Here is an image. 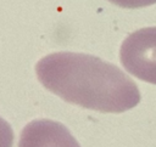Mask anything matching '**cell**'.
<instances>
[{"label":"cell","mask_w":156,"mask_h":147,"mask_svg":"<svg viewBox=\"0 0 156 147\" xmlns=\"http://www.w3.org/2000/svg\"><path fill=\"white\" fill-rule=\"evenodd\" d=\"M38 80L66 102L104 113H121L140 102L136 84L117 66L87 53H50L35 66Z\"/></svg>","instance_id":"obj_1"},{"label":"cell","mask_w":156,"mask_h":147,"mask_svg":"<svg viewBox=\"0 0 156 147\" xmlns=\"http://www.w3.org/2000/svg\"><path fill=\"white\" fill-rule=\"evenodd\" d=\"M13 131L11 125L0 117V147H12Z\"/></svg>","instance_id":"obj_4"},{"label":"cell","mask_w":156,"mask_h":147,"mask_svg":"<svg viewBox=\"0 0 156 147\" xmlns=\"http://www.w3.org/2000/svg\"><path fill=\"white\" fill-rule=\"evenodd\" d=\"M119 60L133 77L156 85V27L129 34L121 45Z\"/></svg>","instance_id":"obj_2"},{"label":"cell","mask_w":156,"mask_h":147,"mask_svg":"<svg viewBox=\"0 0 156 147\" xmlns=\"http://www.w3.org/2000/svg\"><path fill=\"white\" fill-rule=\"evenodd\" d=\"M18 147H80V145L61 123L35 119L22 129Z\"/></svg>","instance_id":"obj_3"},{"label":"cell","mask_w":156,"mask_h":147,"mask_svg":"<svg viewBox=\"0 0 156 147\" xmlns=\"http://www.w3.org/2000/svg\"><path fill=\"white\" fill-rule=\"evenodd\" d=\"M108 1L115 4L116 6L124 9H138L156 4V0H108Z\"/></svg>","instance_id":"obj_5"}]
</instances>
